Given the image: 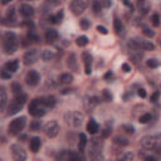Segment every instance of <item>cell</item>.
<instances>
[{"instance_id": "cell-1", "label": "cell", "mask_w": 161, "mask_h": 161, "mask_svg": "<svg viewBox=\"0 0 161 161\" xmlns=\"http://www.w3.org/2000/svg\"><path fill=\"white\" fill-rule=\"evenodd\" d=\"M18 36L13 31H8L4 35V42H3V48L6 54H13L18 49Z\"/></svg>"}, {"instance_id": "cell-2", "label": "cell", "mask_w": 161, "mask_h": 161, "mask_svg": "<svg viewBox=\"0 0 161 161\" xmlns=\"http://www.w3.org/2000/svg\"><path fill=\"white\" fill-rule=\"evenodd\" d=\"M64 121L69 127L78 128L83 122V114L79 111H68L64 114Z\"/></svg>"}, {"instance_id": "cell-3", "label": "cell", "mask_w": 161, "mask_h": 161, "mask_svg": "<svg viewBox=\"0 0 161 161\" xmlns=\"http://www.w3.org/2000/svg\"><path fill=\"white\" fill-rule=\"evenodd\" d=\"M26 94H24V93H21V94H19V96H15L11 101H10V103H9V106H8V114H15V113H18L23 107H24V104H25V102H26Z\"/></svg>"}, {"instance_id": "cell-4", "label": "cell", "mask_w": 161, "mask_h": 161, "mask_svg": "<svg viewBox=\"0 0 161 161\" xmlns=\"http://www.w3.org/2000/svg\"><path fill=\"white\" fill-rule=\"evenodd\" d=\"M25 125H26V118H25L24 116L13 119V121L10 122V125H9V133L13 135V136L19 135V133L24 130Z\"/></svg>"}, {"instance_id": "cell-5", "label": "cell", "mask_w": 161, "mask_h": 161, "mask_svg": "<svg viewBox=\"0 0 161 161\" xmlns=\"http://www.w3.org/2000/svg\"><path fill=\"white\" fill-rule=\"evenodd\" d=\"M29 113L34 117H42L45 114V106H43L39 98H34L29 104Z\"/></svg>"}, {"instance_id": "cell-6", "label": "cell", "mask_w": 161, "mask_h": 161, "mask_svg": "<svg viewBox=\"0 0 161 161\" xmlns=\"http://www.w3.org/2000/svg\"><path fill=\"white\" fill-rule=\"evenodd\" d=\"M160 142V136L158 135H151V136H145L141 138V146L146 150H156Z\"/></svg>"}, {"instance_id": "cell-7", "label": "cell", "mask_w": 161, "mask_h": 161, "mask_svg": "<svg viewBox=\"0 0 161 161\" xmlns=\"http://www.w3.org/2000/svg\"><path fill=\"white\" fill-rule=\"evenodd\" d=\"M10 151H11V156H13L14 161H25L26 160V152L23 146L14 143L10 146Z\"/></svg>"}, {"instance_id": "cell-8", "label": "cell", "mask_w": 161, "mask_h": 161, "mask_svg": "<svg viewBox=\"0 0 161 161\" xmlns=\"http://www.w3.org/2000/svg\"><path fill=\"white\" fill-rule=\"evenodd\" d=\"M130 44H132L137 49H143V50H153L155 49V44L153 43H151L150 40L141 39V38H133Z\"/></svg>"}, {"instance_id": "cell-9", "label": "cell", "mask_w": 161, "mask_h": 161, "mask_svg": "<svg viewBox=\"0 0 161 161\" xmlns=\"http://www.w3.org/2000/svg\"><path fill=\"white\" fill-rule=\"evenodd\" d=\"M44 133H45L49 138H54V137H57L58 133H59V125H58V122L54 121V119L47 122L45 126H44Z\"/></svg>"}, {"instance_id": "cell-10", "label": "cell", "mask_w": 161, "mask_h": 161, "mask_svg": "<svg viewBox=\"0 0 161 161\" xmlns=\"http://www.w3.org/2000/svg\"><path fill=\"white\" fill-rule=\"evenodd\" d=\"M88 6V3L86 0H73L69 4V8L74 15H80Z\"/></svg>"}, {"instance_id": "cell-11", "label": "cell", "mask_w": 161, "mask_h": 161, "mask_svg": "<svg viewBox=\"0 0 161 161\" xmlns=\"http://www.w3.org/2000/svg\"><path fill=\"white\" fill-rule=\"evenodd\" d=\"M39 57H40V53H39V50H38V49H29V50L24 54V57H23L24 64H25V65L34 64V63L38 60V58H39Z\"/></svg>"}, {"instance_id": "cell-12", "label": "cell", "mask_w": 161, "mask_h": 161, "mask_svg": "<svg viewBox=\"0 0 161 161\" xmlns=\"http://www.w3.org/2000/svg\"><path fill=\"white\" fill-rule=\"evenodd\" d=\"M39 80H40V75L35 70H29L26 73V75H25V82L30 87H35L39 83Z\"/></svg>"}, {"instance_id": "cell-13", "label": "cell", "mask_w": 161, "mask_h": 161, "mask_svg": "<svg viewBox=\"0 0 161 161\" xmlns=\"http://www.w3.org/2000/svg\"><path fill=\"white\" fill-rule=\"evenodd\" d=\"M19 11L24 18H31L34 15V8L29 4H21L19 8Z\"/></svg>"}, {"instance_id": "cell-14", "label": "cell", "mask_w": 161, "mask_h": 161, "mask_svg": "<svg viewBox=\"0 0 161 161\" xmlns=\"http://www.w3.org/2000/svg\"><path fill=\"white\" fill-rule=\"evenodd\" d=\"M67 65H68V68H70L72 70H74V72H79L78 69V62H77V58H75V54L74 53H72V54H69V57H68V60H67Z\"/></svg>"}, {"instance_id": "cell-15", "label": "cell", "mask_w": 161, "mask_h": 161, "mask_svg": "<svg viewBox=\"0 0 161 161\" xmlns=\"http://www.w3.org/2000/svg\"><path fill=\"white\" fill-rule=\"evenodd\" d=\"M40 103L45 107H54L57 101H55V97L54 96H47V97H40L39 98Z\"/></svg>"}, {"instance_id": "cell-16", "label": "cell", "mask_w": 161, "mask_h": 161, "mask_svg": "<svg viewBox=\"0 0 161 161\" xmlns=\"http://www.w3.org/2000/svg\"><path fill=\"white\" fill-rule=\"evenodd\" d=\"M83 59H84V72L86 74H91L92 73V68H91V64H92V57L91 54L88 53H83Z\"/></svg>"}, {"instance_id": "cell-17", "label": "cell", "mask_w": 161, "mask_h": 161, "mask_svg": "<svg viewBox=\"0 0 161 161\" xmlns=\"http://www.w3.org/2000/svg\"><path fill=\"white\" fill-rule=\"evenodd\" d=\"M8 103V94L5 91V87H0V111H4Z\"/></svg>"}, {"instance_id": "cell-18", "label": "cell", "mask_w": 161, "mask_h": 161, "mask_svg": "<svg viewBox=\"0 0 161 161\" xmlns=\"http://www.w3.org/2000/svg\"><path fill=\"white\" fill-rule=\"evenodd\" d=\"M58 38H59V34H58L57 30H54V29H48V30L45 31V40H47V42L53 43V42H55Z\"/></svg>"}, {"instance_id": "cell-19", "label": "cell", "mask_w": 161, "mask_h": 161, "mask_svg": "<svg viewBox=\"0 0 161 161\" xmlns=\"http://www.w3.org/2000/svg\"><path fill=\"white\" fill-rule=\"evenodd\" d=\"M4 68H5L6 72H9V73H14V72H16L18 68H19V62H18V60H10V62L5 63Z\"/></svg>"}, {"instance_id": "cell-20", "label": "cell", "mask_w": 161, "mask_h": 161, "mask_svg": "<svg viewBox=\"0 0 161 161\" xmlns=\"http://www.w3.org/2000/svg\"><path fill=\"white\" fill-rule=\"evenodd\" d=\"M40 145H42V142H40V138L39 137H33L31 140H30V143H29V146H30V151L31 152H38V150L40 148Z\"/></svg>"}, {"instance_id": "cell-21", "label": "cell", "mask_w": 161, "mask_h": 161, "mask_svg": "<svg viewBox=\"0 0 161 161\" xmlns=\"http://www.w3.org/2000/svg\"><path fill=\"white\" fill-rule=\"evenodd\" d=\"M137 6H138V11H140L141 14H147L148 10H150V8H151L150 3H148V1H145V0L138 1V3H137Z\"/></svg>"}, {"instance_id": "cell-22", "label": "cell", "mask_w": 161, "mask_h": 161, "mask_svg": "<svg viewBox=\"0 0 161 161\" xmlns=\"http://www.w3.org/2000/svg\"><path fill=\"white\" fill-rule=\"evenodd\" d=\"M98 130H99L98 123H97L94 119H89V122L87 123V131H88L91 135H94V133L98 132Z\"/></svg>"}, {"instance_id": "cell-23", "label": "cell", "mask_w": 161, "mask_h": 161, "mask_svg": "<svg viewBox=\"0 0 161 161\" xmlns=\"http://www.w3.org/2000/svg\"><path fill=\"white\" fill-rule=\"evenodd\" d=\"M40 57H42V59L44 62H49V60H52L54 58V52L50 50V49H43L42 53H40Z\"/></svg>"}, {"instance_id": "cell-24", "label": "cell", "mask_w": 161, "mask_h": 161, "mask_svg": "<svg viewBox=\"0 0 161 161\" xmlns=\"http://www.w3.org/2000/svg\"><path fill=\"white\" fill-rule=\"evenodd\" d=\"M58 79H59V82H60L62 84H69V83L73 82V75H72L70 73H63V74L59 75Z\"/></svg>"}, {"instance_id": "cell-25", "label": "cell", "mask_w": 161, "mask_h": 161, "mask_svg": "<svg viewBox=\"0 0 161 161\" xmlns=\"http://www.w3.org/2000/svg\"><path fill=\"white\" fill-rule=\"evenodd\" d=\"M62 19H63V11L62 10L58 11L55 15H50L49 16V21L53 23V24H59L62 21Z\"/></svg>"}, {"instance_id": "cell-26", "label": "cell", "mask_w": 161, "mask_h": 161, "mask_svg": "<svg viewBox=\"0 0 161 161\" xmlns=\"http://www.w3.org/2000/svg\"><path fill=\"white\" fill-rule=\"evenodd\" d=\"M113 26H114V30H116L117 34H121V33L123 31V23L121 21V19L114 18V20H113Z\"/></svg>"}, {"instance_id": "cell-27", "label": "cell", "mask_w": 161, "mask_h": 161, "mask_svg": "<svg viewBox=\"0 0 161 161\" xmlns=\"http://www.w3.org/2000/svg\"><path fill=\"white\" fill-rule=\"evenodd\" d=\"M86 145H87V137H86L84 133H80V135H79V142H78V148H79L80 152L84 151Z\"/></svg>"}, {"instance_id": "cell-28", "label": "cell", "mask_w": 161, "mask_h": 161, "mask_svg": "<svg viewBox=\"0 0 161 161\" xmlns=\"http://www.w3.org/2000/svg\"><path fill=\"white\" fill-rule=\"evenodd\" d=\"M70 156H72V152H69V151H62L58 155L57 161H69L70 160Z\"/></svg>"}, {"instance_id": "cell-29", "label": "cell", "mask_w": 161, "mask_h": 161, "mask_svg": "<svg viewBox=\"0 0 161 161\" xmlns=\"http://www.w3.org/2000/svg\"><path fill=\"white\" fill-rule=\"evenodd\" d=\"M75 44H77L78 47H86V45L88 44V38H87L86 35H80V36L77 38Z\"/></svg>"}, {"instance_id": "cell-30", "label": "cell", "mask_w": 161, "mask_h": 161, "mask_svg": "<svg viewBox=\"0 0 161 161\" xmlns=\"http://www.w3.org/2000/svg\"><path fill=\"white\" fill-rule=\"evenodd\" d=\"M6 20H9V23H14L15 20V9L14 8H9L8 13H6Z\"/></svg>"}, {"instance_id": "cell-31", "label": "cell", "mask_w": 161, "mask_h": 161, "mask_svg": "<svg viewBox=\"0 0 161 161\" xmlns=\"http://www.w3.org/2000/svg\"><path fill=\"white\" fill-rule=\"evenodd\" d=\"M28 39H29V42H34V43H36V42H39V35L34 31V29L33 30H29L28 31Z\"/></svg>"}, {"instance_id": "cell-32", "label": "cell", "mask_w": 161, "mask_h": 161, "mask_svg": "<svg viewBox=\"0 0 161 161\" xmlns=\"http://www.w3.org/2000/svg\"><path fill=\"white\" fill-rule=\"evenodd\" d=\"M113 142H114L116 145H119V146H127V145H128V140H126V138H123V137H119V136L114 137V138H113Z\"/></svg>"}, {"instance_id": "cell-33", "label": "cell", "mask_w": 161, "mask_h": 161, "mask_svg": "<svg viewBox=\"0 0 161 161\" xmlns=\"http://www.w3.org/2000/svg\"><path fill=\"white\" fill-rule=\"evenodd\" d=\"M11 89H13V93H14L15 96H19V94L23 93L21 86H20L19 83H13V84H11Z\"/></svg>"}, {"instance_id": "cell-34", "label": "cell", "mask_w": 161, "mask_h": 161, "mask_svg": "<svg viewBox=\"0 0 161 161\" xmlns=\"http://www.w3.org/2000/svg\"><path fill=\"white\" fill-rule=\"evenodd\" d=\"M133 160H135V155L132 152H126L119 158V161H133Z\"/></svg>"}, {"instance_id": "cell-35", "label": "cell", "mask_w": 161, "mask_h": 161, "mask_svg": "<svg viewBox=\"0 0 161 161\" xmlns=\"http://www.w3.org/2000/svg\"><path fill=\"white\" fill-rule=\"evenodd\" d=\"M146 64H147L148 68H157L160 63H158V60H157L156 58H151V59H148V60L146 62Z\"/></svg>"}, {"instance_id": "cell-36", "label": "cell", "mask_w": 161, "mask_h": 161, "mask_svg": "<svg viewBox=\"0 0 161 161\" xmlns=\"http://www.w3.org/2000/svg\"><path fill=\"white\" fill-rule=\"evenodd\" d=\"M152 119V116L150 114V113H145V114H142L141 117H140V123H147V122H150Z\"/></svg>"}, {"instance_id": "cell-37", "label": "cell", "mask_w": 161, "mask_h": 161, "mask_svg": "<svg viewBox=\"0 0 161 161\" xmlns=\"http://www.w3.org/2000/svg\"><path fill=\"white\" fill-rule=\"evenodd\" d=\"M151 23H152V25L153 26H158L160 25V15L158 14H153L152 16H151Z\"/></svg>"}, {"instance_id": "cell-38", "label": "cell", "mask_w": 161, "mask_h": 161, "mask_svg": "<svg viewBox=\"0 0 161 161\" xmlns=\"http://www.w3.org/2000/svg\"><path fill=\"white\" fill-rule=\"evenodd\" d=\"M102 96H103L104 101H107V102H111V101H112V94L109 93L108 89H103V91H102Z\"/></svg>"}, {"instance_id": "cell-39", "label": "cell", "mask_w": 161, "mask_h": 161, "mask_svg": "<svg viewBox=\"0 0 161 161\" xmlns=\"http://www.w3.org/2000/svg\"><path fill=\"white\" fill-rule=\"evenodd\" d=\"M92 8H93V11H94L96 14L101 13V9H102V6H101V3H99V1H93V4H92Z\"/></svg>"}, {"instance_id": "cell-40", "label": "cell", "mask_w": 161, "mask_h": 161, "mask_svg": "<svg viewBox=\"0 0 161 161\" xmlns=\"http://www.w3.org/2000/svg\"><path fill=\"white\" fill-rule=\"evenodd\" d=\"M143 34L146 35V36H148V38H152L153 35H155V31L153 30H151L150 28H147V26H143Z\"/></svg>"}, {"instance_id": "cell-41", "label": "cell", "mask_w": 161, "mask_h": 161, "mask_svg": "<svg viewBox=\"0 0 161 161\" xmlns=\"http://www.w3.org/2000/svg\"><path fill=\"white\" fill-rule=\"evenodd\" d=\"M30 128H31L33 131L40 130V121H33V122L30 123Z\"/></svg>"}, {"instance_id": "cell-42", "label": "cell", "mask_w": 161, "mask_h": 161, "mask_svg": "<svg viewBox=\"0 0 161 161\" xmlns=\"http://www.w3.org/2000/svg\"><path fill=\"white\" fill-rule=\"evenodd\" d=\"M80 28H82L83 30H87V29L89 28V21H88V19H82V20H80Z\"/></svg>"}, {"instance_id": "cell-43", "label": "cell", "mask_w": 161, "mask_h": 161, "mask_svg": "<svg viewBox=\"0 0 161 161\" xmlns=\"http://www.w3.org/2000/svg\"><path fill=\"white\" fill-rule=\"evenodd\" d=\"M122 130H123L125 132H127V133H131V135L135 132V128H133L132 126H128V125H123V126H122Z\"/></svg>"}, {"instance_id": "cell-44", "label": "cell", "mask_w": 161, "mask_h": 161, "mask_svg": "<svg viewBox=\"0 0 161 161\" xmlns=\"http://www.w3.org/2000/svg\"><path fill=\"white\" fill-rule=\"evenodd\" d=\"M109 135H111V127H109V126H106V127L103 128V131H102V137L106 138V137H108Z\"/></svg>"}, {"instance_id": "cell-45", "label": "cell", "mask_w": 161, "mask_h": 161, "mask_svg": "<svg viewBox=\"0 0 161 161\" xmlns=\"http://www.w3.org/2000/svg\"><path fill=\"white\" fill-rule=\"evenodd\" d=\"M97 31H98L99 34H104V35L108 33V30H107L104 26H102V25H98V26H97Z\"/></svg>"}, {"instance_id": "cell-46", "label": "cell", "mask_w": 161, "mask_h": 161, "mask_svg": "<svg viewBox=\"0 0 161 161\" xmlns=\"http://www.w3.org/2000/svg\"><path fill=\"white\" fill-rule=\"evenodd\" d=\"M158 96H160V92H158V91L153 92V93L151 94V102H157V99H158Z\"/></svg>"}, {"instance_id": "cell-47", "label": "cell", "mask_w": 161, "mask_h": 161, "mask_svg": "<svg viewBox=\"0 0 161 161\" xmlns=\"http://www.w3.org/2000/svg\"><path fill=\"white\" fill-rule=\"evenodd\" d=\"M0 75H1L3 78L8 79V78H10V77H11V73H9V72H6V70L4 69V70H1V72H0Z\"/></svg>"}, {"instance_id": "cell-48", "label": "cell", "mask_w": 161, "mask_h": 161, "mask_svg": "<svg viewBox=\"0 0 161 161\" xmlns=\"http://www.w3.org/2000/svg\"><path fill=\"white\" fill-rule=\"evenodd\" d=\"M24 25H26V26L29 28V30H33V29H34V24H33V21H30V20H26V21L24 23Z\"/></svg>"}, {"instance_id": "cell-49", "label": "cell", "mask_w": 161, "mask_h": 161, "mask_svg": "<svg viewBox=\"0 0 161 161\" xmlns=\"http://www.w3.org/2000/svg\"><path fill=\"white\" fill-rule=\"evenodd\" d=\"M122 70H123V72H126V73H127V72H130V70H131V67H130V64H127V63H123V64H122Z\"/></svg>"}, {"instance_id": "cell-50", "label": "cell", "mask_w": 161, "mask_h": 161, "mask_svg": "<svg viewBox=\"0 0 161 161\" xmlns=\"http://www.w3.org/2000/svg\"><path fill=\"white\" fill-rule=\"evenodd\" d=\"M137 94H138L141 98H145V97H146V91H145L143 88H140L138 92H137Z\"/></svg>"}, {"instance_id": "cell-51", "label": "cell", "mask_w": 161, "mask_h": 161, "mask_svg": "<svg viewBox=\"0 0 161 161\" xmlns=\"http://www.w3.org/2000/svg\"><path fill=\"white\" fill-rule=\"evenodd\" d=\"M69 161H80V158H79V156L77 155V153H72V156H70V160Z\"/></svg>"}, {"instance_id": "cell-52", "label": "cell", "mask_w": 161, "mask_h": 161, "mask_svg": "<svg viewBox=\"0 0 161 161\" xmlns=\"http://www.w3.org/2000/svg\"><path fill=\"white\" fill-rule=\"evenodd\" d=\"M101 3V6H104V8H109L111 6V1H99Z\"/></svg>"}, {"instance_id": "cell-53", "label": "cell", "mask_w": 161, "mask_h": 161, "mask_svg": "<svg viewBox=\"0 0 161 161\" xmlns=\"http://www.w3.org/2000/svg\"><path fill=\"white\" fill-rule=\"evenodd\" d=\"M145 161H158L155 156H146L145 157Z\"/></svg>"}, {"instance_id": "cell-54", "label": "cell", "mask_w": 161, "mask_h": 161, "mask_svg": "<svg viewBox=\"0 0 161 161\" xmlns=\"http://www.w3.org/2000/svg\"><path fill=\"white\" fill-rule=\"evenodd\" d=\"M113 78V73L112 72H107L104 75V79H112Z\"/></svg>"}, {"instance_id": "cell-55", "label": "cell", "mask_w": 161, "mask_h": 161, "mask_svg": "<svg viewBox=\"0 0 161 161\" xmlns=\"http://www.w3.org/2000/svg\"><path fill=\"white\" fill-rule=\"evenodd\" d=\"M125 5H127V6L130 8V10L132 11V9H133V6H132V4H131V3H128V1H125Z\"/></svg>"}]
</instances>
